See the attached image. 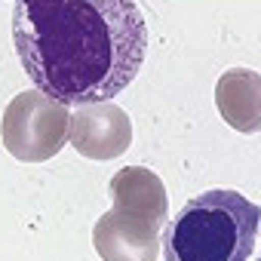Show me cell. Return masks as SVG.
<instances>
[{
    "instance_id": "obj_1",
    "label": "cell",
    "mask_w": 261,
    "mask_h": 261,
    "mask_svg": "<svg viewBox=\"0 0 261 261\" xmlns=\"http://www.w3.org/2000/svg\"><path fill=\"white\" fill-rule=\"evenodd\" d=\"M13 46L40 92L95 105L142 71L148 25L136 0H16Z\"/></svg>"
},
{
    "instance_id": "obj_2",
    "label": "cell",
    "mask_w": 261,
    "mask_h": 261,
    "mask_svg": "<svg viewBox=\"0 0 261 261\" xmlns=\"http://www.w3.org/2000/svg\"><path fill=\"white\" fill-rule=\"evenodd\" d=\"M261 206L240 191L212 188L191 197L160 233L166 261H249Z\"/></svg>"
},
{
    "instance_id": "obj_3",
    "label": "cell",
    "mask_w": 261,
    "mask_h": 261,
    "mask_svg": "<svg viewBox=\"0 0 261 261\" xmlns=\"http://www.w3.org/2000/svg\"><path fill=\"white\" fill-rule=\"evenodd\" d=\"M71 133V111L68 105L56 101L53 95L40 89L19 92L0 123V139L10 157L19 163H43L53 160L65 145Z\"/></svg>"
},
{
    "instance_id": "obj_4",
    "label": "cell",
    "mask_w": 261,
    "mask_h": 261,
    "mask_svg": "<svg viewBox=\"0 0 261 261\" xmlns=\"http://www.w3.org/2000/svg\"><path fill=\"white\" fill-rule=\"evenodd\" d=\"M71 148L86 160H117L133 145L129 114L114 101L77 105L71 111Z\"/></svg>"
},
{
    "instance_id": "obj_5",
    "label": "cell",
    "mask_w": 261,
    "mask_h": 261,
    "mask_svg": "<svg viewBox=\"0 0 261 261\" xmlns=\"http://www.w3.org/2000/svg\"><path fill=\"white\" fill-rule=\"evenodd\" d=\"M92 246L101 261H157L160 227L142 215L111 209L92 227Z\"/></svg>"
},
{
    "instance_id": "obj_6",
    "label": "cell",
    "mask_w": 261,
    "mask_h": 261,
    "mask_svg": "<svg viewBox=\"0 0 261 261\" xmlns=\"http://www.w3.org/2000/svg\"><path fill=\"white\" fill-rule=\"evenodd\" d=\"M215 108L237 133H261V74L252 68H227L215 83Z\"/></svg>"
},
{
    "instance_id": "obj_7",
    "label": "cell",
    "mask_w": 261,
    "mask_h": 261,
    "mask_svg": "<svg viewBox=\"0 0 261 261\" xmlns=\"http://www.w3.org/2000/svg\"><path fill=\"white\" fill-rule=\"evenodd\" d=\"M114 209L142 215L148 221H154L157 227L166 224V212H169V197H166V185L157 172H151L148 166H123L111 175L108 181Z\"/></svg>"
},
{
    "instance_id": "obj_8",
    "label": "cell",
    "mask_w": 261,
    "mask_h": 261,
    "mask_svg": "<svg viewBox=\"0 0 261 261\" xmlns=\"http://www.w3.org/2000/svg\"><path fill=\"white\" fill-rule=\"evenodd\" d=\"M258 261H261V255H258Z\"/></svg>"
}]
</instances>
